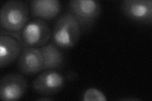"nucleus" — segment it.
Returning <instances> with one entry per match:
<instances>
[{"instance_id": "f257e3e1", "label": "nucleus", "mask_w": 152, "mask_h": 101, "mask_svg": "<svg viewBox=\"0 0 152 101\" xmlns=\"http://www.w3.org/2000/svg\"><path fill=\"white\" fill-rule=\"evenodd\" d=\"M81 33L77 21L67 11L56 20L51 31V42L61 50L72 49L77 45Z\"/></svg>"}, {"instance_id": "f03ea898", "label": "nucleus", "mask_w": 152, "mask_h": 101, "mask_svg": "<svg viewBox=\"0 0 152 101\" xmlns=\"http://www.w3.org/2000/svg\"><path fill=\"white\" fill-rule=\"evenodd\" d=\"M15 37L22 47L40 48L48 43L51 37L49 24L39 18L28 21L22 29L17 33H9L1 31V33ZM2 35V34H1Z\"/></svg>"}, {"instance_id": "7ed1b4c3", "label": "nucleus", "mask_w": 152, "mask_h": 101, "mask_svg": "<svg viewBox=\"0 0 152 101\" xmlns=\"http://www.w3.org/2000/svg\"><path fill=\"white\" fill-rule=\"evenodd\" d=\"M29 9L27 4L20 0L4 3L0 10L1 31L17 33L20 32L28 22Z\"/></svg>"}, {"instance_id": "20e7f679", "label": "nucleus", "mask_w": 152, "mask_h": 101, "mask_svg": "<svg viewBox=\"0 0 152 101\" xmlns=\"http://www.w3.org/2000/svg\"><path fill=\"white\" fill-rule=\"evenodd\" d=\"M68 11L77 21L82 32L92 30L102 12L101 4L94 0H71Z\"/></svg>"}, {"instance_id": "39448f33", "label": "nucleus", "mask_w": 152, "mask_h": 101, "mask_svg": "<svg viewBox=\"0 0 152 101\" xmlns=\"http://www.w3.org/2000/svg\"><path fill=\"white\" fill-rule=\"evenodd\" d=\"M65 83V76L58 70L42 71L32 81V88L41 95L50 96L59 93Z\"/></svg>"}, {"instance_id": "423d86ee", "label": "nucleus", "mask_w": 152, "mask_h": 101, "mask_svg": "<svg viewBox=\"0 0 152 101\" xmlns=\"http://www.w3.org/2000/svg\"><path fill=\"white\" fill-rule=\"evenodd\" d=\"M27 89V81L22 74H7L0 81V99L3 101L18 100L23 97Z\"/></svg>"}, {"instance_id": "0eeeda50", "label": "nucleus", "mask_w": 152, "mask_h": 101, "mask_svg": "<svg viewBox=\"0 0 152 101\" xmlns=\"http://www.w3.org/2000/svg\"><path fill=\"white\" fill-rule=\"evenodd\" d=\"M124 15L140 24L151 25L152 23L151 0H124L121 4Z\"/></svg>"}, {"instance_id": "6e6552de", "label": "nucleus", "mask_w": 152, "mask_h": 101, "mask_svg": "<svg viewBox=\"0 0 152 101\" xmlns=\"http://www.w3.org/2000/svg\"><path fill=\"white\" fill-rule=\"evenodd\" d=\"M18 70L23 75L32 76L40 73L43 57L39 48L23 47L17 61Z\"/></svg>"}, {"instance_id": "1a4fd4ad", "label": "nucleus", "mask_w": 152, "mask_h": 101, "mask_svg": "<svg viewBox=\"0 0 152 101\" xmlns=\"http://www.w3.org/2000/svg\"><path fill=\"white\" fill-rule=\"evenodd\" d=\"M22 46L15 37L2 34L0 36V67L5 68L18 58Z\"/></svg>"}, {"instance_id": "9d476101", "label": "nucleus", "mask_w": 152, "mask_h": 101, "mask_svg": "<svg viewBox=\"0 0 152 101\" xmlns=\"http://www.w3.org/2000/svg\"><path fill=\"white\" fill-rule=\"evenodd\" d=\"M58 0H33L30 2L31 17L45 21L55 18L61 11Z\"/></svg>"}, {"instance_id": "9b49d317", "label": "nucleus", "mask_w": 152, "mask_h": 101, "mask_svg": "<svg viewBox=\"0 0 152 101\" xmlns=\"http://www.w3.org/2000/svg\"><path fill=\"white\" fill-rule=\"evenodd\" d=\"M43 57L42 70L62 69L65 65V57L61 49L50 42L39 48Z\"/></svg>"}, {"instance_id": "f8f14e48", "label": "nucleus", "mask_w": 152, "mask_h": 101, "mask_svg": "<svg viewBox=\"0 0 152 101\" xmlns=\"http://www.w3.org/2000/svg\"><path fill=\"white\" fill-rule=\"evenodd\" d=\"M82 100L83 101H106L107 98L102 90L96 88H89L84 92Z\"/></svg>"}, {"instance_id": "ddd939ff", "label": "nucleus", "mask_w": 152, "mask_h": 101, "mask_svg": "<svg viewBox=\"0 0 152 101\" xmlns=\"http://www.w3.org/2000/svg\"><path fill=\"white\" fill-rule=\"evenodd\" d=\"M77 73H75V72L73 71H71L69 70V71L66 72L65 73V80H68L69 81H73L75 79H76L77 78Z\"/></svg>"}, {"instance_id": "4468645a", "label": "nucleus", "mask_w": 152, "mask_h": 101, "mask_svg": "<svg viewBox=\"0 0 152 101\" xmlns=\"http://www.w3.org/2000/svg\"><path fill=\"white\" fill-rule=\"evenodd\" d=\"M37 100H54V99L51 98L49 96H43V97H40L37 99Z\"/></svg>"}, {"instance_id": "2eb2a0df", "label": "nucleus", "mask_w": 152, "mask_h": 101, "mask_svg": "<svg viewBox=\"0 0 152 101\" xmlns=\"http://www.w3.org/2000/svg\"><path fill=\"white\" fill-rule=\"evenodd\" d=\"M121 100H125V101H136V100H140V99L137 98H132V97H127V98H122L120 99Z\"/></svg>"}]
</instances>
